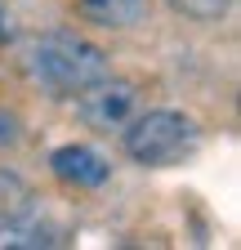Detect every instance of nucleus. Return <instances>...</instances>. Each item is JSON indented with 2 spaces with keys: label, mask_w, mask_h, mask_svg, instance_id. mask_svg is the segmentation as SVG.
<instances>
[{
  "label": "nucleus",
  "mask_w": 241,
  "mask_h": 250,
  "mask_svg": "<svg viewBox=\"0 0 241 250\" xmlns=\"http://www.w3.org/2000/svg\"><path fill=\"white\" fill-rule=\"evenodd\" d=\"M27 76L54 99H72L85 85L107 76V54L76 31H45L27 49Z\"/></svg>",
  "instance_id": "obj_1"
},
{
  "label": "nucleus",
  "mask_w": 241,
  "mask_h": 250,
  "mask_svg": "<svg viewBox=\"0 0 241 250\" xmlns=\"http://www.w3.org/2000/svg\"><path fill=\"white\" fill-rule=\"evenodd\" d=\"M197 147V125L183 112H147L125 130V152L139 166H174Z\"/></svg>",
  "instance_id": "obj_2"
},
{
  "label": "nucleus",
  "mask_w": 241,
  "mask_h": 250,
  "mask_svg": "<svg viewBox=\"0 0 241 250\" xmlns=\"http://www.w3.org/2000/svg\"><path fill=\"white\" fill-rule=\"evenodd\" d=\"M134 103H139V89H134L130 81H116V76L107 72L103 81H94V85L80 89L76 112H80L85 125H94V130H120V125L130 121Z\"/></svg>",
  "instance_id": "obj_3"
},
{
  "label": "nucleus",
  "mask_w": 241,
  "mask_h": 250,
  "mask_svg": "<svg viewBox=\"0 0 241 250\" xmlns=\"http://www.w3.org/2000/svg\"><path fill=\"white\" fill-rule=\"evenodd\" d=\"M49 170L63 179V183H76V188H103L107 174H112L107 156L94 152V147H85V143L54 147V152H49Z\"/></svg>",
  "instance_id": "obj_4"
},
{
  "label": "nucleus",
  "mask_w": 241,
  "mask_h": 250,
  "mask_svg": "<svg viewBox=\"0 0 241 250\" xmlns=\"http://www.w3.org/2000/svg\"><path fill=\"white\" fill-rule=\"evenodd\" d=\"M147 9H152V0H76V14L107 31H125V27L143 22Z\"/></svg>",
  "instance_id": "obj_5"
},
{
  "label": "nucleus",
  "mask_w": 241,
  "mask_h": 250,
  "mask_svg": "<svg viewBox=\"0 0 241 250\" xmlns=\"http://www.w3.org/2000/svg\"><path fill=\"white\" fill-rule=\"evenodd\" d=\"M27 201H32V192H27V183L18 174H5L0 170V219H22L27 214Z\"/></svg>",
  "instance_id": "obj_6"
},
{
  "label": "nucleus",
  "mask_w": 241,
  "mask_h": 250,
  "mask_svg": "<svg viewBox=\"0 0 241 250\" xmlns=\"http://www.w3.org/2000/svg\"><path fill=\"white\" fill-rule=\"evenodd\" d=\"M170 9L192 18V22H215L228 14V0H170Z\"/></svg>",
  "instance_id": "obj_7"
},
{
  "label": "nucleus",
  "mask_w": 241,
  "mask_h": 250,
  "mask_svg": "<svg viewBox=\"0 0 241 250\" xmlns=\"http://www.w3.org/2000/svg\"><path fill=\"white\" fill-rule=\"evenodd\" d=\"M0 143H18V116L14 112H0Z\"/></svg>",
  "instance_id": "obj_8"
},
{
  "label": "nucleus",
  "mask_w": 241,
  "mask_h": 250,
  "mask_svg": "<svg viewBox=\"0 0 241 250\" xmlns=\"http://www.w3.org/2000/svg\"><path fill=\"white\" fill-rule=\"evenodd\" d=\"M9 36H14V27H9V14H5V9H0V45H5Z\"/></svg>",
  "instance_id": "obj_9"
}]
</instances>
